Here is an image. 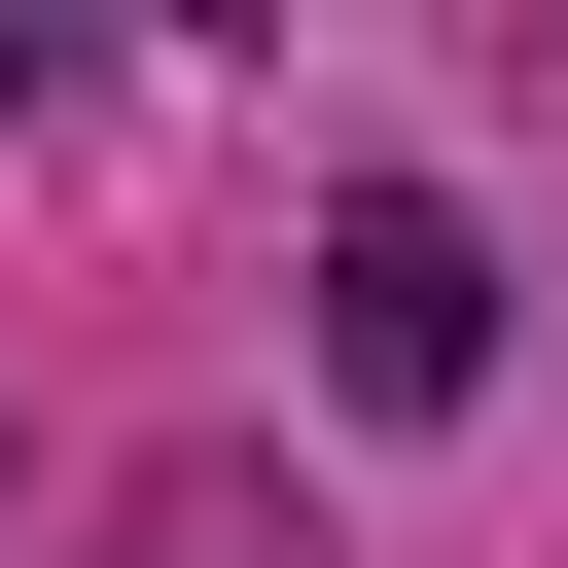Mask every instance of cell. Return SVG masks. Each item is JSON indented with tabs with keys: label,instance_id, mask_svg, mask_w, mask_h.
Returning <instances> with one entry per match:
<instances>
[{
	"label": "cell",
	"instance_id": "cell-2",
	"mask_svg": "<svg viewBox=\"0 0 568 568\" xmlns=\"http://www.w3.org/2000/svg\"><path fill=\"white\" fill-rule=\"evenodd\" d=\"M142 568H320V532H284V462H178V497H142Z\"/></svg>",
	"mask_w": 568,
	"mask_h": 568
},
{
	"label": "cell",
	"instance_id": "cell-1",
	"mask_svg": "<svg viewBox=\"0 0 568 568\" xmlns=\"http://www.w3.org/2000/svg\"><path fill=\"white\" fill-rule=\"evenodd\" d=\"M320 390H355V426H462V390H497V213H462V178H355V213H320Z\"/></svg>",
	"mask_w": 568,
	"mask_h": 568
}]
</instances>
